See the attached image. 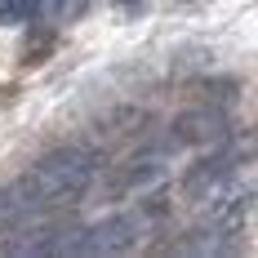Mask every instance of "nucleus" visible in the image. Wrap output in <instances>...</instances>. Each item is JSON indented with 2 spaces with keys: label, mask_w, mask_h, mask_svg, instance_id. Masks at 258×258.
<instances>
[{
  "label": "nucleus",
  "mask_w": 258,
  "mask_h": 258,
  "mask_svg": "<svg viewBox=\"0 0 258 258\" xmlns=\"http://www.w3.org/2000/svg\"><path fill=\"white\" fill-rule=\"evenodd\" d=\"M98 169H103V160H98L94 147H62V152H49L45 160H36L18 178V187H23L31 214H40V209L45 214H67L80 201H89Z\"/></svg>",
  "instance_id": "1"
},
{
  "label": "nucleus",
  "mask_w": 258,
  "mask_h": 258,
  "mask_svg": "<svg viewBox=\"0 0 258 258\" xmlns=\"http://www.w3.org/2000/svg\"><path fill=\"white\" fill-rule=\"evenodd\" d=\"M76 236L72 218H23L18 227L0 232V249L5 254H67Z\"/></svg>",
  "instance_id": "2"
},
{
  "label": "nucleus",
  "mask_w": 258,
  "mask_h": 258,
  "mask_svg": "<svg viewBox=\"0 0 258 258\" xmlns=\"http://www.w3.org/2000/svg\"><path fill=\"white\" fill-rule=\"evenodd\" d=\"M138 240H143V227L134 218H120L116 214V218H98L89 227H76L67 254H129Z\"/></svg>",
  "instance_id": "3"
},
{
  "label": "nucleus",
  "mask_w": 258,
  "mask_h": 258,
  "mask_svg": "<svg viewBox=\"0 0 258 258\" xmlns=\"http://www.w3.org/2000/svg\"><path fill=\"white\" fill-rule=\"evenodd\" d=\"M227 107H191V111H178V120L169 129V138H174V147H218V143H227Z\"/></svg>",
  "instance_id": "4"
},
{
  "label": "nucleus",
  "mask_w": 258,
  "mask_h": 258,
  "mask_svg": "<svg viewBox=\"0 0 258 258\" xmlns=\"http://www.w3.org/2000/svg\"><path fill=\"white\" fill-rule=\"evenodd\" d=\"M232 178V160L227 156H205L182 174V201H209L223 191V182Z\"/></svg>",
  "instance_id": "5"
},
{
  "label": "nucleus",
  "mask_w": 258,
  "mask_h": 258,
  "mask_svg": "<svg viewBox=\"0 0 258 258\" xmlns=\"http://www.w3.org/2000/svg\"><path fill=\"white\" fill-rule=\"evenodd\" d=\"M249 223H254V191H232V196H223L209 232L218 240H236L240 232H249Z\"/></svg>",
  "instance_id": "6"
},
{
  "label": "nucleus",
  "mask_w": 258,
  "mask_h": 258,
  "mask_svg": "<svg viewBox=\"0 0 258 258\" xmlns=\"http://www.w3.org/2000/svg\"><path fill=\"white\" fill-rule=\"evenodd\" d=\"M125 187H134V191H160L165 187V165L152 160V156H143L138 165L125 169Z\"/></svg>",
  "instance_id": "7"
},
{
  "label": "nucleus",
  "mask_w": 258,
  "mask_h": 258,
  "mask_svg": "<svg viewBox=\"0 0 258 258\" xmlns=\"http://www.w3.org/2000/svg\"><path fill=\"white\" fill-rule=\"evenodd\" d=\"M23 218H31V205H27L23 187H18V182H9V187H0V232H9V227H18Z\"/></svg>",
  "instance_id": "8"
},
{
  "label": "nucleus",
  "mask_w": 258,
  "mask_h": 258,
  "mask_svg": "<svg viewBox=\"0 0 258 258\" xmlns=\"http://www.w3.org/2000/svg\"><path fill=\"white\" fill-rule=\"evenodd\" d=\"M36 14V0H0V23H27Z\"/></svg>",
  "instance_id": "9"
},
{
  "label": "nucleus",
  "mask_w": 258,
  "mask_h": 258,
  "mask_svg": "<svg viewBox=\"0 0 258 258\" xmlns=\"http://www.w3.org/2000/svg\"><path fill=\"white\" fill-rule=\"evenodd\" d=\"M76 9V0H36V14H45L49 23H58V18H67Z\"/></svg>",
  "instance_id": "10"
},
{
  "label": "nucleus",
  "mask_w": 258,
  "mask_h": 258,
  "mask_svg": "<svg viewBox=\"0 0 258 258\" xmlns=\"http://www.w3.org/2000/svg\"><path fill=\"white\" fill-rule=\"evenodd\" d=\"M27 40H31V45H27V62H36L40 53H49V49H53V36H49V31H31Z\"/></svg>",
  "instance_id": "11"
},
{
  "label": "nucleus",
  "mask_w": 258,
  "mask_h": 258,
  "mask_svg": "<svg viewBox=\"0 0 258 258\" xmlns=\"http://www.w3.org/2000/svg\"><path fill=\"white\" fill-rule=\"evenodd\" d=\"M116 5H120V9H125V14H134V9H138V5H143V0H116Z\"/></svg>",
  "instance_id": "12"
}]
</instances>
